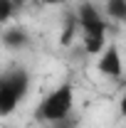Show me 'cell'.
I'll list each match as a JSON object with an SVG mask.
<instances>
[{
	"label": "cell",
	"instance_id": "obj_6",
	"mask_svg": "<svg viewBox=\"0 0 126 128\" xmlns=\"http://www.w3.org/2000/svg\"><path fill=\"white\" fill-rule=\"evenodd\" d=\"M82 44H84V52L87 54H92V57H96V54H101L104 49H106V34H82Z\"/></svg>",
	"mask_w": 126,
	"mask_h": 128
},
{
	"label": "cell",
	"instance_id": "obj_10",
	"mask_svg": "<svg viewBox=\"0 0 126 128\" xmlns=\"http://www.w3.org/2000/svg\"><path fill=\"white\" fill-rule=\"evenodd\" d=\"M119 111H121V116L126 118V89H124V94H121V101H119Z\"/></svg>",
	"mask_w": 126,
	"mask_h": 128
},
{
	"label": "cell",
	"instance_id": "obj_11",
	"mask_svg": "<svg viewBox=\"0 0 126 128\" xmlns=\"http://www.w3.org/2000/svg\"><path fill=\"white\" fill-rule=\"evenodd\" d=\"M64 0H42V5H62Z\"/></svg>",
	"mask_w": 126,
	"mask_h": 128
},
{
	"label": "cell",
	"instance_id": "obj_4",
	"mask_svg": "<svg viewBox=\"0 0 126 128\" xmlns=\"http://www.w3.org/2000/svg\"><path fill=\"white\" fill-rule=\"evenodd\" d=\"M96 69H99L104 76H109V79H119V76L124 74V59H121V52H119V47H116L114 42L106 44V49L99 54Z\"/></svg>",
	"mask_w": 126,
	"mask_h": 128
},
{
	"label": "cell",
	"instance_id": "obj_8",
	"mask_svg": "<svg viewBox=\"0 0 126 128\" xmlns=\"http://www.w3.org/2000/svg\"><path fill=\"white\" fill-rule=\"evenodd\" d=\"M17 8L13 0H0V25H8L13 17H15Z\"/></svg>",
	"mask_w": 126,
	"mask_h": 128
},
{
	"label": "cell",
	"instance_id": "obj_1",
	"mask_svg": "<svg viewBox=\"0 0 126 128\" xmlns=\"http://www.w3.org/2000/svg\"><path fill=\"white\" fill-rule=\"evenodd\" d=\"M72 108H74V86H72V81H62L57 89H52L40 101V106L35 111V118L49 126V123L69 118Z\"/></svg>",
	"mask_w": 126,
	"mask_h": 128
},
{
	"label": "cell",
	"instance_id": "obj_2",
	"mask_svg": "<svg viewBox=\"0 0 126 128\" xmlns=\"http://www.w3.org/2000/svg\"><path fill=\"white\" fill-rule=\"evenodd\" d=\"M30 76L25 69H10L5 74H0V118L10 116L20 106V101L27 94Z\"/></svg>",
	"mask_w": 126,
	"mask_h": 128
},
{
	"label": "cell",
	"instance_id": "obj_9",
	"mask_svg": "<svg viewBox=\"0 0 126 128\" xmlns=\"http://www.w3.org/2000/svg\"><path fill=\"white\" fill-rule=\"evenodd\" d=\"M74 118H64V121H57V123H49V128H74Z\"/></svg>",
	"mask_w": 126,
	"mask_h": 128
},
{
	"label": "cell",
	"instance_id": "obj_12",
	"mask_svg": "<svg viewBox=\"0 0 126 128\" xmlns=\"http://www.w3.org/2000/svg\"><path fill=\"white\" fill-rule=\"evenodd\" d=\"M13 2H15V8H20V5H22V2H25V0H13Z\"/></svg>",
	"mask_w": 126,
	"mask_h": 128
},
{
	"label": "cell",
	"instance_id": "obj_3",
	"mask_svg": "<svg viewBox=\"0 0 126 128\" xmlns=\"http://www.w3.org/2000/svg\"><path fill=\"white\" fill-rule=\"evenodd\" d=\"M77 22H79L82 34H106V30H109L104 15L99 12V8H96L94 2H89V0L79 2V8H77Z\"/></svg>",
	"mask_w": 126,
	"mask_h": 128
},
{
	"label": "cell",
	"instance_id": "obj_7",
	"mask_svg": "<svg viewBox=\"0 0 126 128\" xmlns=\"http://www.w3.org/2000/svg\"><path fill=\"white\" fill-rule=\"evenodd\" d=\"M106 15L114 22H126V0H106Z\"/></svg>",
	"mask_w": 126,
	"mask_h": 128
},
{
	"label": "cell",
	"instance_id": "obj_5",
	"mask_svg": "<svg viewBox=\"0 0 126 128\" xmlns=\"http://www.w3.org/2000/svg\"><path fill=\"white\" fill-rule=\"evenodd\" d=\"M0 42L8 49H25L30 44V34H27V30H22L20 25H8L3 30V34H0Z\"/></svg>",
	"mask_w": 126,
	"mask_h": 128
}]
</instances>
